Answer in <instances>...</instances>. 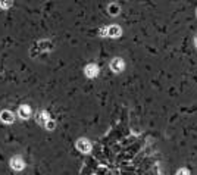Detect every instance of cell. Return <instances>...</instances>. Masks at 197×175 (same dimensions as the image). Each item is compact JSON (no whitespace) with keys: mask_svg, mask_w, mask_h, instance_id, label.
I'll list each match as a JSON object with an SVG mask.
<instances>
[{"mask_svg":"<svg viewBox=\"0 0 197 175\" xmlns=\"http://www.w3.org/2000/svg\"><path fill=\"white\" fill-rule=\"evenodd\" d=\"M10 166H12L15 171H21V169H24V160L19 159V158H15V159H12Z\"/></svg>","mask_w":197,"mask_h":175,"instance_id":"5","label":"cell"},{"mask_svg":"<svg viewBox=\"0 0 197 175\" xmlns=\"http://www.w3.org/2000/svg\"><path fill=\"white\" fill-rule=\"evenodd\" d=\"M0 119H1L3 122H6V124H10V122H13L15 116H13L12 112H9V110H3V112L0 113Z\"/></svg>","mask_w":197,"mask_h":175,"instance_id":"2","label":"cell"},{"mask_svg":"<svg viewBox=\"0 0 197 175\" xmlns=\"http://www.w3.org/2000/svg\"><path fill=\"white\" fill-rule=\"evenodd\" d=\"M85 74H87V77H90V78H93V77H96L97 74H99V68L96 66V65H88L87 68H85Z\"/></svg>","mask_w":197,"mask_h":175,"instance_id":"4","label":"cell"},{"mask_svg":"<svg viewBox=\"0 0 197 175\" xmlns=\"http://www.w3.org/2000/svg\"><path fill=\"white\" fill-rule=\"evenodd\" d=\"M36 119H37L39 124H47V121H49V113H47V112H39V113L36 115Z\"/></svg>","mask_w":197,"mask_h":175,"instance_id":"7","label":"cell"},{"mask_svg":"<svg viewBox=\"0 0 197 175\" xmlns=\"http://www.w3.org/2000/svg\"><path fill=\"white\" fill-rule=\"evenodd\" d=\"M110 12H113V13H116V12H118V7H110Z\"/></svg>","mask_w":197,"mask_h":175,"instance_id":"12","label":"cell"},{"mask_svg":"<svg viewBox=\"0 0 197 175\" xmlns=\"http://www.w3.org/2000/svg\"><path fill=\"white\" fill-rule=\"evenodd\" d=\"M106 33H108V36H110V37H119V36H121V28L116 27V25H113V27L106 28Z\"/></svg>","mask_w":197,"mask_h":175,"instance_id":"6","label":"cell"},{"mask_svg":"<svg viewBox=\"0 0 197 175\" xmlns=\"http://www.w3.org/2000/svg\"><path fill=\"white\" fill-rule=\"evenodd\" d=\"M196 46H197V40H196Z\"/></svg>","mask_w":197,"mask_h":175,"instance_id":"13","label":"cell"},{"mask_svg":"<svg viewBox=\"0 0 197 175\" xmlns=\"http://www.w3.org/2000/svg\"><path fill=\"white\" fill-rule=\"evenodd\" d=\"M46 127H47L49 130H53V128H55V121H50V119H49L47 124H46Z\"/></svg>","mask_w":197,"mask_h":175,"instance_id":"9","label":"cell"},{"mask_svg":"<svg viewBox=\"0 0 197 175\" xmlns=\"http://www.w3.org/2000/svg\"><path fill=\"white\" fill-rule=\"evenodd\" d=\"M1 6H3V7H9V6H10V3H9V1H3V3H1Z\"/></svg>","mask_w":197,"mask_h":175,"instance_id":"11","label":"cell"},{"mask_svg":"<svg viewBox=\"0 0 197 175\" xmlns=\"http://www.w3.org/2000/svg\"><path fill=\"white\" fill-rule=\"evenodd\" d=\"M19 116L24 118V119H27L30 116V107L28 106H21L19 107Z\"/></svg>","mask_w":197,"mask_h":175,"instance_id":"8","label":"cell"},{"mask_svg":"<svg viewBox=\"0 0 197 175\" xmlns=\"http://www.w3.org/2000/svg\"><path fill=\"white\" fill-rule=\"evenodd\" d=\"M177 175H188V171H187V169H181Z\"/></svg>","mask_w":197,"mask_h":175,"instance_id":"10","label":"cell"},{"mask_svg":"<svg viewBox=\"0 0 197 175\" xmlns=\"http://www.w3.org/2000/svg\"><path fill=\"white\" fill-rule=\"evenodd\" d=\"M110 68H112V71H115V72H121L122 69H124V60L122 59H113L112 60V63H110Z\"/></svg>","mask_w":197,"mask_h":175,"instance_id":"1","label":"cell"},{"mask_svg":"<svg viewBox=\"0 0 197 175\" xmlns=\"http://www.w3.org/2000/svg\"><path fill=\"white\" fill-rule=\"evenodd\" d=\"M77 147H78V150H81V152H88L90 149H91V146H90V143L87 141V140H84V138H81V140H78V143H77Z\"/></svg>","mask_w":197,"mask_h":175,"instance_id":"3","label":"cell"}]
</instances>
